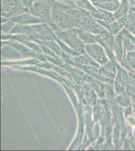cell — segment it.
Returning <instances> with one entry per match:
<instances>
[{"instance_id": "1", "label": "cell", "mask_w": 135, "mask_h": 151, "mask_svg": "<svg viewBox=\"0 0 135 151\" xmlns=\"http://www.w3.org/2000/svg\"><path fill=\"white\" fill-rule=\"evenodd\" d=\"M51 22L60 30L72 28L67 11L75 8L68 3L51 0Z\"/></svg>"}, {"instance_id": "2", "label": "cell", "mask_w": 135, "mask_h": 151, "mask_svg": "<svg viewBox=\"0 0 135 151\" xmlns=\"http://www.w3.org/2000/svg\"><path fill=\"white\" fill-rule=\"evenodd\" d=\"M30 13L33 14L50 26L51 22V0H38L33 2Z\"/></svg>"}, {"instance_id": "3", "label": "cell", "mask_w": 135, "mask_h": 151, "mask_svg": "<svg viewBox=\"0 0 135 151\" xmlns=\"http://www.w3.org/2000/svg\"><path fill=\"white\" fill-rule=\"evenodd\" d=\"M1 17L10 18L26 12L21 0H1Z\"/></svg>"}, {"instance_id": "4", "label": "cell", "mask_w": 135, "mask_h": 151, "mask_svg": "<svg viewBox=\"0 0 135 151\" xmlns=\"http://www.w3.org/2000/svg\"><path fill=\"white\" fill-rule=\"evenodd\" d=\"M9 20L16 24L21 25H31L43 23V21L30 12H23L9 18Z\"/></svg>"}, {"instance_id": "5", "label": "cell", "mask_w": 135, "mask_h": 151, "mask_svg": "<svg viewBox=\"0 0 135 151\" xmlns=\"http://www.w3.org/2000/svg\"><path fill=\"white\" fill-rule=\"evenodd\" d=\"M85 50L89 55L101 64H105L108 61L104 50L99 44L96 42L86 44L85 45Z\"/></svg>"}, {"instance_id": "6", "label": "cell", "mask_w": 135, "mask_h": 151, "mask_svg": "<svg viewBox=\"0 0 135 151\" xmlns=\"http://www.w3.org/2000/svg\"><path fill=\"white\" fill-rule=\"evenodd\" d=\"M71 24L72 27L78 28L80 27L82 21V12L81 10L77 8L72 9L67 11Z\"/></svg>"}, {"instance_id": "7", "label": "cell", "mask_w": 135, "mask_h": 151, "mask_svg": "<svg viewBox=\"0 0 135 151\" xmlns=\"http://www.w3.org/2000/svg\"><path fill=\"white\" fill-rule=\"evenodd\" d=\"M77 30L78 35L80 39L84 43H86V45L95 43L97 42L96 35H93L88 31H85L80 28H77Z\"/></svg>"}, {"instance_id": "8", "label": "cell", "mask_w": 135, "mask_h": 151, "mask_svg": "<svg viewBox=\"0 0 135 151\" xmlns=\"http://www.w3.org/2000/svg\"><path fill=\"white\" fill-rule=\"evenodd\" d=\"M15 25V23L12 22L9 19L5 22L1 23V29L2 34H10Z\"/></svg>"}, {"instance_id": "9", "label": "cell", "mask_w": 135, "mask_h": 151, "mask_svg": "<svg viewBox=\"0 0 135 151\" xmlns=\"http://www.w3.org/2000/svg\"><path fill=\"white\" fill-rule=\"evenodd\" d=\"M41 43H43L45 46L58 54L62 53V50L58 44L53 41V40H48L46 41H43Z\"/></svg>"}, {"instance_id": "10", "label": "cell", "mask_w": 135, "mask_h": 151, "mask_svg": "<svg viewBox=\"0 0 135 151\" xmlns=\"http://www.w3.org/2000/svg\"><path fill=\"white\" fill-rule=\"evenodd\" d=\"M118 103H120L121 105L123 106H128L130 100L127 96L121 95V96H118Z\"/></svg>"}, {"instance_id": "11", "label": "cell", "mask_w": 135, "mask_h": 151, "mask_svg": "<svg viewBox=\"0 0 135 151\" xmlns=\"http://www.w3.org/2000/svg\"><path fill=\"white\" fill-rule=\"evenodd\" d=\"M22 3L26 12H30L33 1V0H21Z\"/></svg>"}, {"instance_id": "12", "label": "cell", "mask_w": 135, "mask_h": 151, "mask_svg": "<svg viewBox=\"0 0 135 151\" xmlns=\"http://www.w3.org/2000/svg\"><path fill=\"white\" fill-rule=\"evenodd\" d=\"M130 86L133 88L134 91V89L135 90V76L133 74H131L130 75Z\"/></svg>"}, {"instance_id": "13", "label": "cell", "mask_w": 135, "mask_h": 151, "mask_svg": "<svg viewBox=\"0 0 135 151\" xmlns=\"http://www.w3.org/2000/svg\"><path fill=\"white\" fill-rule=\"evenodd\" d=\"M89 1L92 3V4L95 7H96V6L103 3L104 2H106L108 0H89Z\"/></svg>"}, {"instance_id": "14", "label": "cell", "mask_w": 135, "mask_h": 151, "mask_svg": "<svg viewBox=\"0 0 135 151\" xmlns=\"http://www.w3.org/2000/svg\"><path fill=\"white\" fill-rule=\"evenodd\" d=\"M56 1H58V2H63V3H68V0H54Z\"/></svg>"}, {"instance_id": "15", "label": "cell", "mask_w": 135, "mask_h": 151, "mask_svg": "<svg viewBox=\"0 0 135 151\" xmlns=\"http://www.w3.org/2000/svg\"><path fill=\"white\" fill-rule=\"evenodd\" d=\"M38 1V0H33V2H35V1Z\"/></svg>"}]
</instances>
